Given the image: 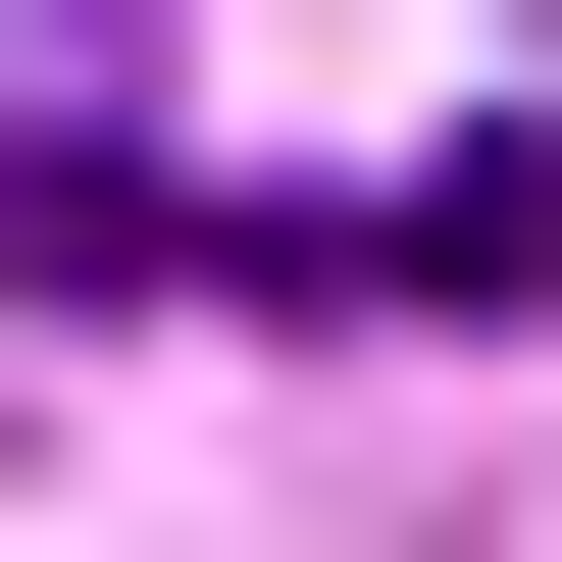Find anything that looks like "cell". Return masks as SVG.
I'll use <instances>...</instances> for the list:
<instances>
[{"label":"cell","mask_w":562,"mask_h":562,"mask_svg":"<svg viewBox=\"0 0 562 562\" xmlns=\"http://www.w3.org/2000/svg\"><path fill=\"white\" fill-rule=\"evenodd\" d=\"M256 307H409V358H512V307H562V154H358V205H256Z\"/></svg>","instance_id":"cell-1"},{"label":"cell","mask_w":562,"mask_h":562,"mask_svg":"<svg viewBox=\"0 0 562 562\" xmlns=\"http://www.w3.org/2000/svg\"><path fill=\"white\" fill-rule=\"evenodd\" d=\"M154 256H205V154H154V52H52L0 103V307H154Z\"/></svg>","instance_id":"cell-2"},{"label":"cell","mask_w":562,"mask_h":562,"mask_svg":"<svg viewBox=\"0 0 562 562\" xmlns=\"http://www.w3.org/2000/svg\"><path fill=\"white\" fill-rule=\"evenodd\" d=\"M0 52H154V0H0Z\"/></svg>","instance_id":"cell-3"}]
</instances>
